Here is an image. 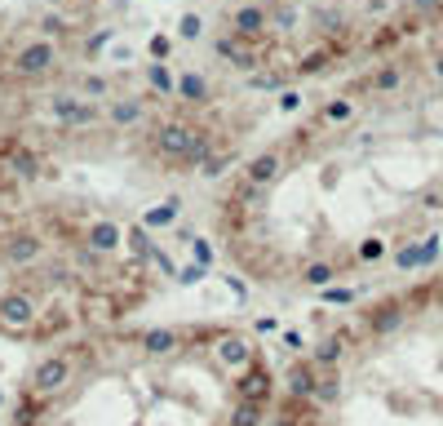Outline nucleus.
I'll list each match as a JSON object with an SVG mask.
<instances>
[{
  "instance_id": "4",
  "label": "nucleus",
  "mask_w": 443,
  "mask_h": 426,
  "mask_svg": "<svg viewBox=\"0 0 443 426\" xmlns=\"http://www.w3.org/2000/svg\"><path fill=\"white\" fill-rule=\"evenodd\" d=\"M151 54H155V58H169V40L155 36V40H151Z\"/></svg>"
},
{
  "instance_id": "1",
  "label": "nucleus",
  "mask_w": 443,
  "mask_h": 426,
  "mask_svg": "<svg viewBox=\"0 0 443 426\" xmlns=\"http://www.w3.org/2000/svg\"><path fill=\"white\" fill-rule=\"evenodd\" d=\"M275 364L240 324L98 329L27 369L9 426H261Z\"/></svg>"
},
{
  "instance_id": "2",
  "label": "nucleus",
  "mask_w": 443,
  "mask_h": 426,
  "mask_svg": "<svg viewBox=\"0 0 443 426\" xmlns=\"http://www.w3.org/2000/svg\"><path fill=\"white\" fill-rule=\"evenodd\" d=\"M160 284L146 222L93 205L0 209V338L45 342L98 333Z\"/></svg>"
},
{
  "instance_id": "3",
  "label": "nucleus",
  "mask_w": 443,
  "mask_h": 426,
  "mask_svg": "<svg viewBox=\"0 0 443 426\" xmlns=\"http://www.w3.org/2000/svg\"><path fill=\"white\" fill-rule=\"evenodd\" d=\"M200 31H204V23L195 18V13H187V18H182V36H187V40H195Z\"/></svg>"
},
{
  "instance_id": "5",
  "label": "nucleus",
  "mask_w": 443,
  "mask_h": 426,
  "mask_svg": "<svg viewBox=\"0 0 443 426\" xmlns=\"http://www.w3.org/2000/svg\"><path fill=\"white\" fill-rule=\"evenodd\" d=\"M76 5H80V9H98V5H102V0H76Z\"/></svg>"
}]
</instances>
